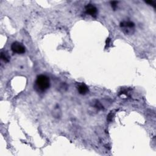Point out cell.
I'll list each match as a JSON object with an SVG mask.
<instances>
[{"label": "cell", "mask_w": 156, "mask_h": 156, "mask_svg": "<svg viewBox=\"0 0 156 156\" xmlns=\"http://www.w3.org/2000/svg\"><path fill=\"white\" fill-rule=\"evenodd\" d=\"M35 87L39 91H45L47 90L50 87V81L49 78L45 75H40L35 81Z\"/></svg>", "instance_id": "obj_1"}, {"label": "cell", "mask_w": 156, "mask_h": 156, "mask_svg": "<svg viewBox=\"0 0 156 156\" xmlns=\"http://www.w3.org/2000/svg\"><path fill=\"white\" fill-rule=\"evenodd\" d=\"M11 49L12 51L17 54H23L25 53L26 49H25V47H24L23 45L21 43H19V42H13L12 45H11Z\"/></svg>", "instance_id": "obj_2"}, {"label": "cell", "mask_w": 156, "mask_h": 156, "mask_svg": "<svg viewBox=\"0 0 156 156\" xmlns=\"http://www.w3.org/2000/svg\"><path fill=\"white\" fill-rule=\"evenodd\" d=\"M120 26L125 33L126 34H131L132 33V30H134L135 25L132 21H123L121 23Z\"/></svg>", "instance_id": "obj_3"}, {"label": "cell", "mask_w": 156, "mask_h": 156, "mask_svg": "<svg viewBox=\"0 0 156 156\" xmlns=\"http://www.w3.org/2000/svg\"><path fill=\"white\" fill-rule=\"evenodd\" d=\"M85 12L87 14L95 17L97 14V9L93 4H87L85 6Z\"/></svg>", "instance_id": "obj_4"}, {"label": "cell", "mask_w": 156, "mask_h": 156, "mask_svg": "<svg viewBox=\"0 0 156 156\" xmlns=\"http://www.w3.org/2000/svg\"><path fill=\"white\" fill-rule=\"evenodd\" d=\"M77 90L78 91H79V93L81 95H85L89 91L88 87H87V85L84 84H81L78 86Z\"/></svg>", "instance_id": "obj_5"}, {"label": "cell", "mask_w": 156, "mask_h": 156, "mask_svg": "<svg viewBox=\"0 0 156 156\" xmlns=\"http://www.w3.org/2000/svg\"><path fill=\"white\" fill-rule=\"evenodd\" d=\"M1 59L4 62H8L9 60H10V57H9L8 54L6 52L3 51L1 53Z\"/></svg>", "instance_id": "obj_6"}, {"label": "cell", "mask_w": 156, "mask_h": 156, "mask_svg": "<svg viewBox=\"0 0 156 156\" xmlns=\"http://www.w3.org/2000/svg\"><path fill=\"white\" fill-rule=\"evenodd\" d=\"M117 4H118V2H117V1H112V2H111L112 7L114 9H115L116 7H117Z\"/></svg>", "instance_id": "obj_7"}, {"label": "cell", "mask_w": 156, "mask_h": 156, "mask_svg": "<svg viewBox=\"0 0 156 156\" xmlns=\"http://www.w3.org/2000/svg\"><path fill=\"white\" fill-rule=\"evenodd\" d=\"M146 3H148V4H151V5L154 6H155V1H146Z\"/></svg>", "instance_id": "obj_8"}]
</instances>
